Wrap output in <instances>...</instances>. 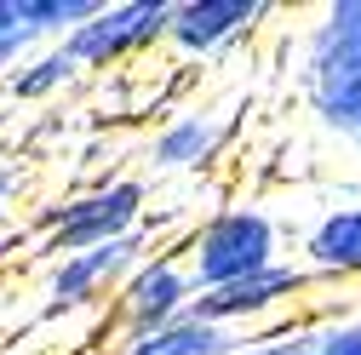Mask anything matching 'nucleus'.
Segmentation results:
<instances>
[{
	"mask_svg": "<svg viewBox=\"0 0 361 355\" xmlns=\"http://www.w3.org/2000/svg\"><path fill=\"white\" fill-rule=\"evenodd\" d=\"M315 287V275L310 270H298V263H269V270H258V275H247V281H235V287H218V292H201L190 309L201 321H218V327H252V321H264V316H276V309H287L298 292H310Z\"/></svg>",
	"mask_w": 361,
	"mask_h": 355,
	"instance_id": "423d86ee",
	"label": "nucleus"
},
{
	"mask_svg": "<svg viewBox=\"0 0 361 355\" xmlns=\"http://www.w3.org/2000/svg\"><path fill=\"white\" fill-rule=\"evenodd\" d=\"M315 355H361V327H333L315 338Z\"/></svg>",
	"mask_w": 361,
	"mask_h": 355,
	"instance_id": "4468645a",
	"label": "nucleus"
},
{
	"mask_svg": "<svg viewBox=\"0 0 361 355\" xmlns=\"http://www.w3.org/2000/svg\"><path fill=\"white\" fill-rule=\"evenodd\" d=\"M144 178H98L80 195L40 212V258H69L86 247H109L132 230H144Z\"/></svg>",
	"mask_w": 361,
	"mask_h": 355,
	"instance_id": "f03ea898",
	"label": "nucleus"
},
{
	"mask_svg": "<svg viewBox=\"0 0 361 355\" xmlns=\"http://www.w3.org/2000/svg\"><path fill=\"white\" fill-rule=\"evenodd\" d=\"M304 270L310 275H327V281L361 275V206L327 212L322 224L304 235Z\"/></svg>",
	"mask_w": 361,
	"mask_h": 355,
	"instance_id": "1a4fd4ad",
	"label": "nucleus"
},
{
	"mask_svg": "<svg viewBox=\"0 0 361 355\" xmlns=\"http://www.w3.org/2000/svg\"><path fill=\"white\" fill-rule=\"evenodd\" d=\"M98 355H115V349H98Z\"/></svg>",
	"mask_w": 361,
	"mask_h": 355,
	"instance_id": "f3484780",
	"label": "nucleus"
},
{
	"mask_svg": "<svg viewBox=\"0 0 361 355\" xmlns=\"http://www.w3.org/2000/svg\"><path fill=\"white\" fill-rule=\"evenodd\" d=\"M190 304H195V287H190V270H184V252L178 247L149 252L115 287V298L104 309V338H115V349H121V344L144 338V332H155V327H166L178 316H190Z\"/></svg>",
	"mask_w": 361,
	"mask_h": 355,
	"instance_id": "7ed1b4c3",
	"label": "nucleus"
},
{
	"mask_svg": "<svg viewBox=\"0 0 361 355\" xmlns=\"http://www.w3.org/2000/svg\"><path fill=\"white\" fill-rule=\"evenodd\" d=\"M276 247H281L276 218L258 212V206H218L212 218H201V224L178 241L195 298L269 270V263H276Z\"/></svg>",
	"mask_w": 361,
	"mask_h": 355,
	"instance_id": "f257e3e1",
	"label": "nucleus"
},
{
	"mask_svg": "<svg viewBox=\"0 0 361 355\" xmlns=\"http://www.w3.org/2000/svg\"><path fill=\"white\" fill-rule=\"evenodd\" d=\"M18 18L29 35H69L86 18H98V0H18Z\"/></svg>",
	"mask_w": 361,
	"mask_h": 355,
	"instance_id": "f8f14e48",
	"label": "nucleus"
},
{
	"mask_svg": "<svg viewBox=\"0 0 361 355\" xmlns=\"http://www.w3.org/2000/svg\"><path fill=\"white\" fill-rule=\"evenodd\" d=\"M166 23H172L166 0H126V6H98V18H86L80 29H69L58 46L80 69H121L132 58H144L149 46H161Z\"/></svg>",
	"mask_w": 361,
	"mask_h": 355,
	"instance_id": "39448f33",
	"label": "nucleus"
},
{
	"mask_svg": "<svg viewBox=\"0 0 361 355\" xmlns=\"http://www.w3.org/2000/svg\"><path fill=\"white\" fill-rule=\"evenodd\" d=\"M75 75H80V63L63 46H47V52H35V58H18V69L6 75V92L12 98H52V92H63Z\"/></svg>",
	"mask_w": 361,
	"mask_h": 355,
	"instance_id": "9b49d317",
	"label": "nucleus"
},
{
	"mask_svg": "<svg viewBox=\"0 0 361 355\" xmlns=\"http://www.w3.org/2000/svg\"><path fill=\"white\" fill-rule=\"evenodd\" d=\"M23 46H29V29L18 18V0H0V69H18Z\"/></svg>",
	"mask_w": 361,
	"mask_h": 355,
	"instance_id": "ddd939ff",
	"label": "nucleus"
},
{
	"mask_svg": "<svg viewBox=\"0 0 361 355\" xmlns=\"http://www.w3.org/2000/svg\"><path fill=\"white\" fill-rule=\"evenodd\" d=\"M115 355H241V338L230 327H218V321H201L190 309V316H178V321H166V327H155L144 338L121 344Z\"/></svg>",
	"mask_w": 361,
	"mask_h": 355,
	"instance_id": "9d476101",
	"label": "nucleus"
},
{
	"mask_svg": "<svg viewBox=\"0 0 361 355\" xmlns=\"http://www.w3.org/2000/svg\"><path fill=\"white\" fill-rule=\"evenodd\" d=\"M224 138H230V120H218V109L172 115L155 138H149L144 161H149L155 172H201V166H212V155L224 149Z\"/></svg>",
	"mask_w": 361,
	"mask_h": 355,
	"instance_id": "6e6552de",
	"label": "nucleus"
},
{
	"mask_svg": "<svg viewBox=\"0 0 361 355\" xmlns=\"http://www.w3.org/2000/svg\"><path fill=\"white\" fill-rule=\"evenodd\" d=\"M264 18H269L264 0H190V6H172L166 40L190 58H207L218 46H230V40H241Z\"/></svg>",
	"mask_w": 361,
	"mask_h": 355,
	"instance_id": "0eeeda50",
	"label": "nucleus"
},
{
	"mask_svg": "<svg viewBox=\"0 0 361 355\" xmlns=\"http://www.w3.org/2000/svg\"><path fill=\"white\" fill-rule=\"evenodd\" d=\"M12 195H18V161H6V166H0V218H6Z\"/></svg>",
	"mask_w": 361,
	"mask_h": 355,
	"instance_id": "2eb2a0df",
	"label": "nucleus"
},
{
	"mask_svg": "<svg viewBox=\"0 0 361 355\" xmlns=\"http://www.w3.org/2000/svg\"><path fill=\"white\" fill-rule=\"evenodd\" d=\"M149 258V224L132 230L109 247H86V252H69V258H52L47 270V316H80V309H98L115 298V287Z\"/></svg>",
	"mask_w": 361,
	"mask_h": 355,
	"instance_id": "20e7f679",
	"label": "nucleus"
},
{
	"mask_svg": "<svg viewBox=\"0 0 361 355\" xmlns=\"http://www.w3.org/2000/svg\"><path fill=\"white\" fill-rule=\"evenodd\" d=\"M241 355H315V344H258V349L241 344Z\"/></svg>",
	"mask_w": 361,
	"mask_h": 355,
	"instance_id": "dca6fc26",
	"label": "nucleus"
}]
</instances>
